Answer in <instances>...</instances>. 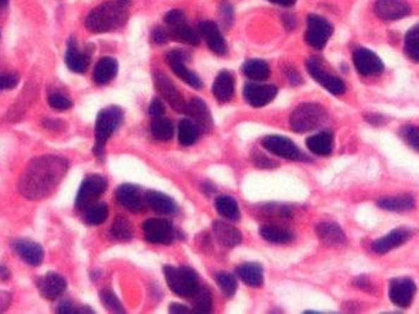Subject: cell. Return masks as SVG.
<instances>
[{
	"instance_id": "cell-1",
	"label": "cell",
	"mask_w": 419,
	"mask_h": 314,
	"mask_svg": "<svg viewBox=\"0 0 419 314\" xmlns=\"http://www.w3.org/2000/svg\"><path fill=\"white\" fill-rule=\"evenodd\" d=\"M68 171V162L59 155H42L31 160L20 176L18 190L29 200L49 198Z\"/></svg>"
},
{
	"instance_id": "cell-2",
	"label": "cell",
	"mask_w": 419,
	"mask_h": 314,
	"mask_svg": "<svg viewBox=\"0 0 419 314\" xmlns=\"http://www.w3.org/2000/svg\"><path fill=\"white\" fill-rule=\"evenodd\" d=\"M127 6L120 0L105 1L89 13L85 26L94 34H107L120 29L128 18Z\"/></svg>"
},
{
	"instance_id": "cell-3",
	"label": "cell",
	"mask_w": 419,
	"mask_h": 314,
	"mask_svg": "<svg viewBox=\"0 0 419 314\" xmlns=\"http://www.w3.org/2000/svg\"><path fill=\"white\" fill-rule=\"evenodd\" d=\"M164 276L169 289L181 297H194L196 292L200 290L198 275L190 267L168 265L164 267Z\"/></svg>"
},
{
	"instance_id": "cell-4",
	"label": "cell",
	"mask_w": 419,
	"mask_h": 314,
	"mask_svg": "<svg viewBox=\"0 0 419 314\" xmlns=\"http://www.w3.org/2000/svg\"><path fill=\"white\" fill-rule=\"evenodd\" d=\"M123 114L120 107H110L99 112L95 123V145L93 152L97 157L104 155V147L112 133L122 123Z\"/></svg>"
},
{
	"instance_id": "cell-5",
	"label": "cell",
	"mask_w": 419,
	"mask_h": 314,
	"mask_svg": "<svg viewBox=\"0 0 419 314\" xmlns=\"http://www.w3.org/2000/svg\"><path fill=\"white\" fill-rule=\"evenodd\" d=\"M326 119V110L313 102H305L298 105L290 117V126L293 132L305 133L316 130Z\"/></svg>"
},
{
	"instance_id": "cell-6",
	"label": "cell",
	"mask_w": 419,
	"mask_h": 314,
	"mask_svg": "<svg viewBox=\"0 0 419 314\" xmlns=\"http://www.w3.org/2000/svg\"><path fill=\"white\" fill-rule=\"evenodd\" d=\"M107 188V181L104 176L99 174L89 175L79 188L75 198V207L80 211H85L89 206L97 203Z\"/></svg>"
},
{
	"instance_id": "cell-7",
	"label": "cell",
	"mask_w": 419,
	"mask_h": 314,
	"mask_svg": "<svg viewBox=\"0 0 419 314\" xmlns=\"http://www.w3.org/2000/svg\"><path fill=\"white\" fill-rule=\"evenodd\" d=\"M333 34V28L324 18L320 15L310 14L308 16V29L305 34V40L308 44L316 49L326 47L328 40Z\"/></svg>"
},
{
	"instance_id": "cell-8",
	"label": "cell",
	"mask_w": 419,
	"mask_h": 314,
	"mask_svg": "<svg viewBox=\"0 0 419 314\" xmlns=\"http://www.w3.org/2000/svg\"><path fill=\"white\" fill-rule=\"evenodd\" d=\"M306 68L308 73L311 74V77L333 95H341L346 92V84L343 80L331 73L327 72L326 68L323 67L320 59L316 57L308 59L306 61Z\"/></svg>"
},
{
	"instance_id": "cell-9",
	"label": "cell",
	"mask_w": 419,
	"mask_h": 314,
	"mask_svg": "<svg viewBox=\"0 0 419 314\" xmlns=\"http://www.w3.org/2000/svg\"><path fill=\"white\" fill-rule=\"evenodd\" d=\"M186 59H188V54L183 49H171L166 54V64L171 68V71L176 77L181 78L183 82L194 89H201L202 80L200 77H198V74L186 67Z\"/></svg>"
},
{
	"instance_id": "cell-10",
	"label": "cell",
	"mask_w": 419,
	"mask_h": 314,
	"mask_svg": "<svg viewBox=\"0 0 419 314\" xmlns=\"http://www.w3.org/2000/svg\"><path fill=\"white\" fill-rule=\"evenodd\" d=\"M143 232L147 242L154 244H171L174 238V228L171 221L164 218H152L143 223Z\"/></svg>"
},
{
	"instance_id": "cell-11",
	"label": "cell",
	"mask_w": 419,
	"mask_h": 314,
	"mask_svg": "<svg viewBox=\"0 0 419 314\" xmlns=\"http://www.w3.org/2000/svg\"><path fill=\"white\" fill-rule=\"evenodd\" d=\"M154 84H156L157 90L159 92L164 100L171 105L176 112H186V102L184 97L176 87V84L171 82L166 74L161 72L154 73Z\"/></svg>"
},
{
	"instance_id": "cell-12",
	"label": "cell",
	"mask_w": 419,
	"mask_h": 314,
	"mask_svg": "<svg viewBox=\"0 0 419 314\" xmlns=\"http://www.w3.org/2000/svg\"><path fill=\"white\" fill-rule=\"evenodd\" d=\"M115 200L122 207L133 213H141L146 208V195H143L141 188L132 184H123L119 186L115 193Z\"/></svg>"
},
{
	"instance_id": "cell-13",
	"label": "cell",
	"mask_w": 419,
	"mask_h": 314,
	"mask_svg": "<svg viewBox=\"0 0 419 314\" xmlns=\"http://www.w3.org/2000/svg\"><path fill=\"white\" fill-rule=\"evenodd\" d=\"M353 62L358 73L364 77H376L384 72V63L370 49H356L353 52Z\"/></svg>"
},
{
	"instance_id": "cell-14",
	"label": "cell",
	"mask_w": 419,
	"mask_h": 314,
	"mask_svg": "<svg viewBox=\"0 0 419 314\" xmlns=\"http://www.w3.org/2000/svg\"><path fill=\"white\" fill-rule=\"evenodd\" d=\"M262 145L270 153L281 157L284 159L298 160L303 157L298 145L293 140L284 135H268L262 140Z\"/></svg>"
},
{
	"instance_id": "cell-15",
	"label": "cell",
	"mask_w": 419,
	"mask_h": 314,
	"mask_svg": "<svg viewBox=\"0 0 419 314\" xmlns=\"http://www.w3.org/2000/svg\"><path fill=\"white\" fill-rule=\"evenodd\" d=\"M243 95L245 102L250 107H262L273 102L278 95V87L273 84H259V83H247L244 85Z\"/></svg>"
},
{
	"instance_id": "cell-16",
	"label": "cell",
	"mask_w": 419,
	"mask_h": 314,
	"mask_svg": "<svg viewBox=\"0 0 419 314\" xmlns=\"http://www.w3.org/2000/svg\"><path fill=\"white\" fill-rule=\"evenodd\" d=\"M415 291L417 287H415V281L408 277H400L390 281L389 296L394 305L401 308H407L413 301Z\"/></svg>"
},
{
	"instance_id": "cell-17",
	"label": "cell",
	"mask_w": 419,
	"mask_h": 314,
	"mask_svg": "<svg viewBox=\"0 0 419 314\" xmlns=\"http://www.w3.org/2000/svg\"><path fill=\"white\" fill-rule=\"evenodd\" d=\"M191 121L194 122L200 132H210L212 130V116L206 102L200 97H193L186 102V112Z\"/></svg>"
},
{
	"instance_id": "cell-18",
	"label": "cell",
	"mask_w": 419,
	"mask_h": 314,
	"mask_svg": "<svg viewBox=\"0 0 419 314\" xmlns=\"http://www.w3.org/2000/svg\"><path fill=\"white\" fill-rule=\"evenodd\" d=\"M374 10L384 21L403 19L411 14V6L405 0H376Z\"/></svg>"
},
{
	"instance_id": "cell-19",
	"label": "cell",
	"mask_w": 419,
	"mask_h": 314,
	"mask_svg": "<svg viewBox=\"0 0 419 314\" xmlns=\"http://www.w3.org/2000/svg\"><path fill=\"white\" fill-rule=\"evenodd\" d=\"M199 35L205 40L209 49L214 54H222L227 52V44L224 40V35L221 34L219 26L214 21H202L199 25Z\"/></svg>"
},
{
	"instance_id": "cell-20",
	"label": "cell",
	"mask_w": 419,
	"mask_h": 314,
	"mask_svg": "<svg viewBox=\"0 0 419 314\" xmlns=\"http://www.w3.org/2000/svg\"><path fill=\"white\" fill-rule=\"evenodd\" d=\"M13 249L29 265L37 266L44 261V249L34 241L18 239L13 242Z\"/></svg>"
},
{
	"instance_id": "cell-21",
	"label": "cell",
	"mask_w": 419,
	"mask_h": 314,
	"mask_svg": "<svg viewBox=\"0 0 419 314\" xmlns=\"http://www.w3.org/2000/svg\"><path fill=\"white\" fill-rule=\"evenodd\" d=\"M410 237L411 233L407 229L397 228V229H394L389 234H386L385 237L380 238V239H377V241L372 243L371 244V250L376 253V254H380V255L381 254H386L392 249L405 244L410 239Z\"/></svg>"
},
{
	"instance_id": "cell-22",
	"label": "cell",
	"mask_w": 419,
	"mask_h": 314,
	"mask_svg": "<svg viewBox=\"0 0 419 314\" xmlns=\"http://www.w3.org/2000/svg\"><path fill=\"white\" fill-rule=\"evenodd\" d=\"M37 286L41 295L44 296L46 300L52 301L63 294L67 289V281L59 274L49 272L40 279Z\"/></svg>"
},
{
	"instance_id": "cell-23",
	"label": "cell",
	"mask_w": 419,
	"mask_h": 314,
	"mask_svg": "<svg viewBox=\"0 0 419 314\" xmlns=\"http://www.w3.org/2000/svg\"><path fill=\"white\" fill-rule=\"evenodd\" d=\"M214 236L217 242L226 248H233L242 242V233L231 223L216 221L212 226Z\"/></svg>"
},
{
	"instance_id": "cell-24",
	"label": "cell",
	"mask_w": 419,
	"mask_h": 314,
	"mask_svg": "<svg viewBox=\"0 0 419 314\" xmlns=\"http://www.w3.org/2000/svg\"><path fill=\"white\" fill-rule=\"evenodd\" d=\"M90 61V54L84 52L79 49L77 41L74 39L69 40L66 52V64L74 73H84L87 71Z\"/></svg>"
},
{
	"instance_id": "cell-25",
	"label": "cell",
	"mask_w": 419,
	"mask_h": 314,
	"mask_svg": "<svg viewBox=\"0 0 419 314\" xmlns=\"http://www.w3.org/2000/svg\"><path fill=\"white\" fill-rule=\"evenodd\" d=\"M316 233L317 237L320 238L322 242L332 247L343 246L346 241V234L336 223H320L317 226Z\"/></svg>"
},
{
	"instance_id": "cell-26",
	"label": "cell",
	"mask_w": 419,
	"mask_h": 314,
	"mask_svg": "<svg viewBox=\"0 0 419 314\" xmlns=\"http://www.w3.org/2000/svg\"><path fill=\"white\" fill-rule=\"evenodd\" d=\"M212 92L219 102H231L234 95V78L232 73L227 71L219 73L214 79Z\"/></svg>"
},
{
	"instance_id": "cell-27",
	"label": "cell",
	"mask_w": 419,
	"mask_h": 314,
	"mask_svg": "<svg viewBox=\"0 0 419 314\" xmlns=\"http://www.w3.org/2000/svg\"><path fill=\"white\" fill-rule=\"evenodd\" d=\"M117 71H119V64L116 59L112 57H103L99 59L97 66L94 68V82L99 85L107 84L116 77Z\"/></svg>"
},
{
	"instance_id": "cell-28",
	"label": "cell",
	"mask_w": 419,
	"mask_h": 314,
	"mask_svg": "<svg viewBox=\"0 0 419 314\" xmlns=\"http://www.w3.org/2000/svg\"><path fill=\"white\" fill-rule=\"evenodd\" d=\"M147 203L151 206L153 211L161 215H173L176 213V203L166 193L150 190L146 193Z\"/></svg>"
},
{
	"instance_id": "cell-29",
	"label": "cell",
	"mask_w": 419,
	"mask_h": 314,
	"mask_svg": "<svg viewBox=\"0 0 419 314\" xmlns=\"http://www.w3.org/2000/svg\"><path fill=\"white\" fill-rule=\"evenodd\" d=\"M237 275L245 285L260 287L263 285V267L257 262H244L237 267Z\"/></svg>"
},
{
	"instance_id": "cell-30",
	"label": "cell",
	"mask_w": 419,
	"mask_h": 314,
	"mask_svg": "<svg viewBox=\"0 0 419 314\" xmlns=\"http://www.w3.org/2000/svg\"><path fill=\"white\" fill-rule=\"evenodd\" d=\"M377 206L386 211H394V212L410 211L412 208H415V198L410 193H403L392 198H380L377 201Z\"/></svg>"
},
{
	"instance_id": "cell-31",
	"label": "cell",
	"mask_w": 419,
	"mask_h": 314,
	"mask_svg": "<svg viewBox=\"0 0 419 314\" xmlns=\"http://www.w3.org/2000/svg\"><path fill=\"white\" fill-rule=\"evenodd\" d=\"M168 34H169V39L174 40L181 44H190V46H198L200 44V36L186 24V21L174 26H168Z\"/></svg>"
},
{
	"instance_id": "cell-32",
	"label": "cell",
	"mask_w": 419,
	"mask_h": 314,
	"mask_svg": "<svg viewBox=\"0 0 419 314\" xmlns=\"http://www.w3.org/2000/svg\"><path fill=\"white\" fill-rule=\"evenodd\" d=\"M306 145L313 155L327 157L331 155L333 150V135L331 132H320L317 135L308 137Z\"/></svg>"
},
{
	"instance_id": "cell-33",
	"label": "cell",
	"mask_w": 419,
	"mask_h": 314,
	"mask_svg": "<svg viewBox=\"0 0 419 314\" xmlns=\"http://www.w3.org/2000/svg\"><path fill=\"white\" fill-rule=\"evenodd\" d=\"M245 77L254 82H263L270 77V67L263 59H250L243 66Z\"/></svg>"
},
{
	"instance_id": "cell-34",
	"label": "cell",
	"mask_w": 419,
	"mask_h": 314,
	"mask_svg": "<svg viewBox=\"0 0 419 314\" xmlns=\"http://www.w3.org/2000/svg\"><path fill=\"white\" fill-rule=\"evenodd\" d=\"M214 206H216L217 213L229 221H238L241 217L238 205L236 203V200L231 196H227V195L219 196L216 198Z\"/></svg>"
},
{
	"instance_id": "cell-35",
	"label": "cell",
	"mask_w": 419,
	"mask_h": 314,
	"mask_svg": "<svg viewBox=\"0 0 419 314\" xmlns=\"http://www.w3.org/2000/svg\"><path fill=\"white\" fill-rule=\"evenodd\" d=\"M260 236L265 241L275 244H285L293 239V233L289 229L274 224H267L260 228Z\"/></svg>"
},
{
	"instance_id": "cell-36",
	"label": "cell",
	"mask_w": 419,
	"mask_h": 314,
	"mask_svg": "<svg viewBox=\"0 0 419 314\" xmlns=\"http://www.w3.org/2000/svg\"><path fill=\"white\" fill-rule=\"evenodd\" d=\"M201 132L199 127L191 121L190 119L181 120L178 126V138L179 143L183 145H191L195 143Z\"/></svg>"
},
{
	"instance_id": "cell-37",
	"label": "cell",
	"mask_w": 419,
	"mask_h": 314,
	"mask_svg": "<svg viewBox=\"0 0 419 314\" xmlns=\"http://www.w3.org/2000/svg\"><path fill=\"white\" fill-rule=\"evenodd\" d=\"M107 216H109V207L107 203H95L85 210L84 218L88 224L98 226L107 221Z\"/></svg>"
},
{
	"instance_id": "cell-38",
	"label": "cell",
	"mask_w": 419,
	"mask_h": 314,
	"mask_svg": "<svg viewBox=\"0 0 419 314\" xmlns=\"http://www.w3.org/2000/svg\"><path fill=\"white\" fill-rule=\"evenodd\" d=\"M151 132L156 140L166 142L171 140V137L174 135V127L168 119L157 117L156 120L152 122Z\"/></svg>"
},
{
	"instance_id": "cell-39",
	"label": "cell",
	"mask_w": 419,
	"mask_h": 314,
	"mask_svg": "<svg viewBox=\"0 0 419 314\" xmlns=\"http://www.w3.org/2000/svg\"><path fill=\"white\" fill-rule=\"evenodd\" d=\"M405 52L412 62L419 63V25L413 26L406 34Z\"/></svg>"
},
{
	"instance_id": "cell-40",
	"label": "cell",
	"mask_w": 419,
	"mask_h": 314,
	"mask_svg": "<svg viewBox=\"0 0 419 314\" xmlns=\"http://www.w3.org/2000/svg\"><path fill=\"white\" fill-rule=\"evenodd\" d=\"M110 233H111L112 237L119 239V241H130L133 236L131 222L122 216H117L112 223Z\"/></svg>"
},
{
	"instance_id": "cell-41",
	"label": "cell",
	"mask_w": 419,
	"mask_h": 314,
	"mask_svg": "<svg viewBox=\"0 0 419 314\" xmlns=\"http://www.w3.org/2000/svg\"><path fill=\"white\" fill-rule=\"evenodd\" d=\"M214 280H216V284L221 289V291L227 297H232L236 294V291H237V280H236V277L233 275H231L229 272L221 271V272H217L214 275Z\"/></svg>"
},
{
	"instance_id": "cell-42",
	"label": "cell",
	"mask_w": 419,
	"mask_h": 314,
	"mask_svg": "<svg viewBox=\"0 0 419 314\" xmlns=\"http://www.w3.org/2000/svg\"><path fill=\"white\" fill-rule=\"evenodd\" d=\"M212 310V298L211 294L206 289L200 287V290L194 296V307L193 312L195 313H210Z\"/></svg>"
},
{
	"instance_id": "cell-43",
	"label": "cell",
	"mask_w": 419,
	"mask_h": 314,
	"mask_svg": "<svg viewBox=\"0 0 419 314\" xmlns=\"http://www.w3.org/2000/svg\"><path fill=\"white\" fill-rule=\"evenodd\" d=\"M49 105L57 111H66L73 107V102L62 92H54L49 95Z\"/></svg>"
},
{
	"instance_id": "cell-44",
	"label": "cell",
	"mask_w": 419,
	"mask_h": 314,
	"mask_svg": "<svg viewBox=\"0 0 419 314\" xmlns=\"http://www.w3.org/2000/svg\"><path fill=\"white\" fill-rule=\"evenodd\" d=\"M100 300L103 302L104 306L107 307V310H111L114 313H123V306H122L120 300L117 298V296L110 290L102 291L100 294Z\"/></svg>"
},
{
	"instance_id": "cell-45",
	"label": "cell",
	"mask_w": 419,
	"mask_h": 314,
	"mask_svg": "<svg viewBox=\"0 0 419 314\" xmlns=\"http://www.w3.org/2000/svg\"><path fill=\"white\" fill-rule=\"evenodd\" d=\"M402 138L408 143L411 148L419 152V127L415 125H406L401 128Z\"/></svg>"
},
{
	"instance_id": "cell-46",
	"label": "cell",
	"mask_w": 419,
	"mask_h": 314,
	"mask_svg": "<svg viewBox=\"0 0 419 314\" xmlns=\"http://www.w3.org/2000/svg\"><path fill=\"white\" fill-rule=\"evenodd\" d=\"M57 312L62 314H73V313H94L93 310H90L85 306H75L69 301H64L57 308Z\"/></svg>"
},
{
	"instance_id": "cell-47",
	"label": "cell",
	"mask_w": 419,
	"mask_h": 314,
	"mask_svg": "<svg viewBox=\"0 0 419 314\" xmlns=\"http://www.w3.org/2000/svg\"><path fill=\"white\" fill-rule=\"evenodd\" d=\"M254 164L257 165L260 169H274L278 167V163L275 160L270 159L267 155L263 153H259L257 152L253 155Z\"/></svg>"
},
{
	"instance_id": "cell-48",
	"label": "cell",
	"mask_w": 419,
	"mask_h": 314,
	"mask_svg": "<svg viewBox=\"0 0 419 314\" xmlns=\"http://www.w3.org/2000/svg\"><path fill=\"white\" fill-rule=\"evenodd\" d=\"M164 21L168 26H174L176 24H181L186 21V14L179 9H173L166 13L164 16Z\"/></svg>"
},
{
	"instance_id": "cell-49",
	"label": "cell",
	"mask_w": 419,
	"mask_h": 314,
	"mask_svg": "<svg viewBox=\"0 0 419 314\" xmlns=\"http://www.w3.org/2000/svg\"><path fill=\"white\" fill-rule=\"evenodd\" d=\"M148 112H150V115H152L153 117H162L164 115V112H166V107L163 105V102H162L161 99H153L152 100L151 104H150V107H148Z\"/></svg>"
},
{
	"instance_id": "cell-50",
	"label": "cell",
	"mask_w": 419,
	"mask_h": 314,
	"mask_svg": "<svg viewBox=\"0 0 419 314\" xmlns=\"http://www.w3.org/2000/svg\"><path fill=\"white\" fill-rule=\"evenodd\" d=\"M152 40L157 44H166L168 40H169L168 30L163 29V28H156V29L152 31Z\"/></svg>"
},
{
	"instance_id": "cell-51",
	"label": "cell",
	"mask_w": 419,
	"mask_h": 314,
	"mask_svg": "<svg viewBox=\"0 0 419 314\" xmlns=\"http://www.w3.org/2000/svg\"><path fill=\"white\" fill-rule=\"evenodd\" d=\"M18 78L13 74H0V90L13 89L18 85Z\"/></svg>"
},
{
	"instance_id": "cell-52",
	"label": "cell",
	"mask_w": 419,
	"mask_h": 314,
	"mask_svg": "<svg viewBox=\"0 0 419 314\" xmlns=\"http://www.w3.org/2000/svg\"><path fill=\"white\" fill-rule=\"evenodd\" d=\"M365 120L369 122V123L374 126L384 125L386 122L384 116H381L379 114H366Z\"/></svg>"
},
{
	"instance_id": "cell-53",
	"label": "cell",
	"mask_w": 419,
	"mask_h": 314,
	"mask_svg": "<svg viewBox=\"0 0 419 314\" xmlns=\"http://www.w3.org/2000/svg\"><path fill=\"white\" fill-rule=\"evenodd\" d=\"M354 284H356V287H359L360 290H371L370 281L368 280V277H366V276H359V277H356V281H354Z\"/></svg>"
},
{
	"instance_id": "cell-54",
	"label": "cell",
	"mask_w": 419,
	"mask_h": 314,
	"mask_svg": "<svg viewBox=\"0 0 419 314\" xmlns=\"http://www.w3.org/2000/svg\"><path fill=\"white\" fill-rule=\"evenodd\" d=\"M169 312L174 314L190 313L191 310L188 308L186 306L181 305V303H171V305H169Z\"/></svg>"
},
{
	"instance_id": "cell-55",
	"label": "cell",
	"mask_w": 419,
	"mask_h": 314,
	"mask_svg": "<svg viewBox=\"0 0 419 314\" xmlns=\"http://www.w3.org/2000/svg\"><path fill=\"white\" fill-rule=\"evenodd\" d=\"M285 73H286V76H288L289 80L293 83V84H300L301 83V77H300V74H298L295 69H291V68L289 67L285 69Z\"/></svg>"
},
{
	"instance_id": "cell-56",
	"label": "cell",
	"mask_w": 419,
	"mask_h": 314,
	"mask_svg": "<svg viewBox=\"0 0 419 314\" xmlns=\"http://www.w3.org/2000/svg\"><path fill=\"white\" fill-rule=\"evenodd\" d=\"M284 24L286 26V29L293 30L295 28V18L291 14H286L284 16Z\"/></svg>"
},
{
	"instance_id": "cell-57",
	"label": "cell",
	"mask_w": 419,
	"mask_h": 314,
	"mask_svg": "<svg viewBox=\"0 0 419 314\" xmlns=\"http://www.w3.org/2000/svg\"><path fill=\"white\" fill-rule=\"evenodd\" d=\"M269 1L273 3V4L281 5V6H286V8H289V6H293L296 0H269Z\"/></svg>"
},
{
	"instance_id": "cell-58",
	"label": "cell",
	"mask_w": 419,
	"mask_h": 314,
	"mask_svg": "<svg viewBox=\"0 0 419 314\" xmlns=\"http://www.w3.org/2000/svg\"><path fill=\"white\" fill-rule=\"evenodd\" d=\"M0 277H1L3 280H9L10 271L6 266L0 265Z\"/></svg>"
},
{
	"instance_id": "cell-59",
	"label": "cell",
	"mask_w": 419,
	"mask_h": 314,
	"mask_svg": "<svg viewBox=\"0 0 419 314\" xmlns=\"http://www.w3.org/2000/svg\"><path fill=\"white\" fill-rule=\"evenodd\" d=\"M8 5V0H0V9L5 8Z\"/></svg>"
},
{
	"instance_id": "cell-60",
	"label": "cell",
	"mask_w": 419,
	"mask_h": 314,
	"mask_svg": "<svg viewBox=\"0 0 419 314\" xmlns=\"http://www.w3.org/2000/svg\"><path fill=\"white\" fill-rule=\"evenodd\" d=\"M120 1H121V3H123V4L126 5H128L130 4V3H131V0H120Z\"/></svg>"
}]
</instances>
